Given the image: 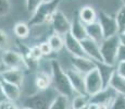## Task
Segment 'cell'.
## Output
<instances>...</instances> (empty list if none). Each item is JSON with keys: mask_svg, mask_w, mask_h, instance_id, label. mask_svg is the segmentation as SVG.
<instances>
[{"mask_svg": "<svg viewBox=\"0 0 125 109\" xmlns=\"http://www.w3.org/2000/svg\"><path fill=\"white\" fill-rule=\"evenodd\" d=\"M62 0H46L44 1L34 13H32L30 21H28V25L31 27H36V26H40L46 23H51L52 16H53L54 12L59 9L60 3Z\"/></svg>", "mask_w": 125, "mask_h": 109, "instance_id": "7a4b0ae2", "label": "cell"}, {"mask_svg": "<svg viewBox=\"0 0 125 109\" xmlns=\"http://www.w3.org/2000/svg\"><path fill=\"white\" fill-rule=\"evenodd\" d=\"M86 32H87L88 38L95 40L98 44H101V42L104 39L101 25H100V23L98 21L90 23V24H87L86 25Z\"/></svg>", "mask_w": 125, "mask_h": 109, "instance_id": "d6986e66", "label": "cell"}, {"mask_svg": "<svg viewBox=\"0 0 125 109\" xmlns=\"http://www.w3.org/2000/svg\"><path fill=\"white\" fill-rule=\"evenodd\" d=\"M78 18L83 22L85 25L97 21L98 19V13L91 6H83L78 11Z\"/></svg>", "mask_w": 125, "mask_h": 109, "instance_id": "ac0fdd59", "label": "cell"}, {"mask_svg": "<svg viewBox=\"0 0 125 109\" xmlns=\"http://www.w3.org/2000/svg\"><path fill=\"white\" fill-rule=\"evenodd\" d=\"M115 72H116L120 76H122L123 79H125V61L117 62L116 67H115Z\"/></svg>", "mask_w": 125, "mask_h": 109, "instance_id": "d6a6232c", "label": "cell"}, {"mask_svg": "<svg viewBox=\"0 0 125 109\" xmlns=\"http://www.w3.org/2000/svg\"><path fill=\"white\" fill-rule=\"evenodd\" d=\"M50 73H51L52 86L60 95L71 97L74 94V89L71 85V82L66 74V71L62 68L58 60L50 61Z\"/></svg>", "mask_w": 125, "mask_h": 109, "instance_id": "6da1fadb", "label": "cell"}, {"mask_svg": "<svg viewBox=\"0 0 125 109\" xmlns=\"http://www.w3.org/2000/svg\"><path fill=\"white\" fill-rule=\"evenodd\" d=\"M117 62L120 61H125V46L120 45L119 51H117Z\"/></svg>", "mask_w": 125, "mask_h": 109, "instance_id": "836d02e7", "label": "cell"}, {"mask_svg": "<svg viewBox=\"0 0 125 109\" xmlns=\"http://www.w3.org/2000/svg\"><path fill=\"white\" fill-rule=\"evenodd\" d=\"M115 19H116V22H117V24H119L120 32H122V30H123L125 26V4H123V6L119 9V11L116 12Z\"/></svg>", "mask_w": 125, "mask_h": 109, "instance_id": "4316f807", "label": "cell"}, {"mask_svg": "<svg viewBox=\"0 0 125 109\" xmlns=\"http://www.w3.org/2000/svg\"><path fill=\"white\" fill-rule=\"evenodd\" d=\"M11 11V2L10 0H0V18L6 16Z\"/></svg>", "mask_w": 125, "mask_h": 109, "instance_id": "f546056e", "label": "cell"}, {"mask_svg": "<svg viewBox=\"0 0 125 109\" xmlns=\"http://www.w3.org/2000/svg\"><path fill=\"white\" fill-rule=\"evenodd\" d=\"M81 43H82V47L84 49V52L88 58H90L95 62L102 61L101 52H100V44L90 39V38H86V39L81 40Z\"/></svg>", "mask_w": 125, "mask_h": 109, "instance_id": "9c48e42d", "label": "cell"}, {"mask_svg": "<svg viewBox=\"0 0 125 109\" xmlns=\"http://www.w3.org/2000/svg\"><path fill=\"white\" fill-rule=\"evenodd\" d=\"M21 109H33V108H31V107H27V106H23Z\"/></svg>", "mask_w": 125, "mask_h": 109, "instance_id": "60d3db41", "label": "cell"}, {"mask_svg": "<svg viewBox=\"0 0 125 109\" xmlns=\"http://www.w3.org/2000/svg\"><path fill=\"white\" fill-rule=\"evenodd\" d=\"M90 103V96L87 94H77V96L73 98L71 101L72 109H81L84 107H87Z\"/></svg>", "mask_w": 125, "mask_h": 109, "instance_id": "d4e9b609", "label": "cell"}, {"mask_svg": "<svg viewBox=\"0 0 125 109\" xmlns=\"http://www.w3.org/2000/svg\"><path fill=\"white\" fill-rule=\"evenodd\" d=\"M108 86L111 87L116 94H121V95L125 96V79L120 76L116 72H114V74L112 75Z\"/></svg>", "mask_w": 125, "mask_h": 109, "instance_id": "7402d4cb", "label": "cell"}, {"mask_svg": "<svg viewBox=\"0 0 125 109\" xmlns=\"http://www.w3.org/2000/svg\"><path fill=\"white\" fill-rule=\"evenodd\" d=\"M81 109H88V106H87V107H84V108H81Z\"/></svg>", "mask_w": 125, "mask_h": 109, "instance_id": "7bdbcfd3", "label": "cell"}, {"mask_svg": "<svg viewBox=\"0 0 125 109\" xmlns=\"http://www.w3.org/2000/svg\"><path fill=\"white\" fill-rule=\"evenodd\" d=\"M115 95H116V93H115L111 87L108 86V87H104L103 89H101L100 92H98L97 94L90 96V103L98 104V105L109 106Z\"/></svg>", "mask_w": 125, "mask_h": 109, "instance_id": "4fadbf2b", "label": "cell"}, {"mask_svg": "<svg viewBox=\"0 0 125 109\" xmlns=\"http://www.w3.org/2000/svg\"><path fill=\"white\" fill-rule=\"evenodd\" d=\"M1 80V79H0ZM2 87H3V92L6 98L8 101H16L21 97V86H18L15 84L9 83L3 80H1Z\"/></svg>", "mask_w": 125, "mask_h": 109, "instance_id": "e0dca14e", "label": "cell"}, {"mask_svg": "<svg viewBox=\"0 0 125 109\" xmlns=\"http://www.w3.org/2000/svg\"><path fill=\"white\" fill-rule=\"evenodd\" d=\"M47 42L49 43L53 52H60L64 48V36H61L57 33H53L48 37Z\"/></svg>", "mask_w": 125, "mask_h": 109, "instance_id": "603a6c76", "label": "cell"}, {"mask_svg": "<svg viewBox=\"0 0 125 109\" xmlns=\"http://www.w3.org/2000/svg\"><path fill=\"white\" fill-rule=\"evenodd\" d=\"M85 87H86V94L89 96H93L104 88L103 81L98 72L97 68L91 70L87 74H85Z\"/></svg>", "mask_w": 125, "mask_h": 109, "instance_id": "8992f818", "label": "cell"}, {"mask_svg": "<svg viewBox=\"0 0 125 109\" xmlns=\"http://www.w3.org/2000/svg\"><path fill=\"white\" fill-rule=\"evenodd\" d=\"M88 109H109V106H107V105H98V104L89 103V105H88Z\"/></svg>", "mask_w": 125, "mask_h": 109, "instance_id": "e575fe53", "label": "cell"}, {"mask_svg": "<svg viewBox=\"0 0 125 109\" xmlns=\"http://www.w3.org/2000/svg\"><path fill=\"white\" fill-rule=\"evenodd\" d=\"M50 24L52 26L53 33H57L61 36H65L66 34L70 33V30H71V21L59 9L54 12Z\"/></svg>", "mask_w": 125, "mask_h": 109, "instance_id": "52a82bcc", "label": "cell"}, {"mask_svg": "<svg viewBox=\"0 0 125 109\" xmlns=\"http://www.w3.org/2000/svg\"><path fill=\"white\" fill-rule=\"evenodd\" d=\"M44 1H46V0H25L26 10H27V12H30L31 14L34 13L36 11V9H37Z\"/></svg>", "mask_w": 125, "mask_h": 109, "instance_id": "f1b7e54d", "label": "cell"}, {"mask_svg": "<svg viewBox=\"0 0 125 109\" xmlns=\"http://www.w3.org/2000/svg\"><path fill=\"white\" fill-rule=\"evenodd\" d=\"M122 3H123V4H125V0H122Z\"/></svg>", "mask_w": 125, "mask_h": 109, "instance_id": "ee69618b", "label": "cell"}, {"mask_svg": "<svg viewBox=\"0 0 125 109\" xmlns=\"http://www.w3.org/2000/svg\"><path fill=\"white\" fill-rule=\"evenodd\" d=\"M119 39H120V43H121V45L125 46V33H123V32L119 33Z\"/></svg>", "mask_w": 125, "mask_h": 109, "instance_id": "74e56055", "label": "cell"}, {"mask_svg": "<svg viewBox=\"0 0 125 109\" xmlns=\"http://www.w3.org/2000/svg\"><path fill=\"white\" fill-rule=\"evenodd\" d=\"M52 85L51 73H48L46 71H38L35 77V86L39 91H45Z\"/></svg>", "mask_w": 125, "mask_h": 109, "instance_id": "ffe728a7", "label": "cell"}, {"mask_svg": "<svg viewBox=\"0 0 125 109\" xmlns=\"http://www.w3.org/2000/svg\"><path fill=\"white\" fill-rule=\"evenodd\" d=\"M122 32L125 33V26H124V28H123V30H122ZM120 33H121V32H120Z\"/></svg>", "mask_w": 125, "mask_h": 109, "instance_id": "b9f144b4", "label": "cell"}, {"mask_svg": "<svg viewBox=\"0 0 125 109\" xmlns=\"http://www.w3.org/2000/svg\"><path fill=\"white\" fill-rule=\"evenodd\" d=\"M3 68H4V67H3V64H2V63H1V62H0V74H1V72H2V71H3V70H4V69H3Z\"/></svg>", "mask_w": 125, "mask_h": 109, "instance_id": "ab89813d", "label": "cell"}, {"mask_svg": "<svg viewBox=\"0 0 125 109\" xmlns=\"http://www.w3.org/2000/svg\"><path fill=\"white\" fill-rule=\"evenodd\" d=\"M10 45V38L9 35L4 32L3 30L0 28V51H4L9 48Z\"/></svg>", "mask_w": 125, "mask_h": 109, "instance_id": "83f0119b", "label": "cell"}, {"mask_svg": "<svg viewBox=\"0 0 125 109\" xmlns=\"http://www.w3.org/2000/svg\"><path fill=\"white\" fill-rule=\"evenodd\" d=\"M6 109H21L14 104V101H6Z\"/></svg>", "mask_w": 125, "mask_h": 109, "instance_id": "8d00e7d4", "label": "cell"}, {"mask_svg": "<svg viewBox=\"0 0 125 109\" xmlns=\"http://www.w3.org/2000/svg\"><path fill=\"white\" fill-rule=\"evenodd\" d=\"M109 109H125V96L116 94L109 105Z\"/></svg>", "mask_w": 125, "mask_h": 109, "instance_id": "484cf974", "label": "cell"}, {"mask_svg": "<svg viewBox=\"0 0 125 109\" xmlns=\"http://www.w3.org/2000/svg\"><path fill=\"white\" fill-rule=\"evenodd\" d=\"M70 34L73 35L75 38H77L78 40H83V39L88 38L87 32H86V25L80 20L78 16H75V18L71 21Z\"/></svg>", "mask_w": 125, "mask_h": 109, "instance_id": "9a60e30c", "label": "cell"}, {"mask_svg": "<svg viewBox=\"0 0 125 109\" xmlns=\"http://www.w3.org/2000/svg\"><path fill=\"white\" fill-rule=\"evenodd\" d=\"M49 109H72L70 97L64 95H58L50 101Z\"/></svg>", "mask_w": 125, "mask_h": 109, "instance_id": "44dd1931", "label": "cell"}, {"mask_svg": "<svg viewBox=\"0 0 125 109\" xmlns=\"http://www.w3.org/2000/svg\"><path fill=\"white\" fill-rule=\"evenodd\" d=\"M97 21L101 25L104 38H109V37H112V36L119 35L120 27H119V24H117L115 16L111 15V14L107 13L104 11H99L98 12Z\"/></svg>", "mask_w": 125, "mask_h": 109, "instance_id": "277c9868", "label": "cell"}, {"mask_svg": "<svg viewBox=\"0 0 125 109\" xmlns=\"http://www.w3.org/2000/svg\"><path fill=\"white\" fill-rule=\"evenodd\" d=\"M66 74L69 76V80L71 82V85L74 89V93L76 94H86L85 87V74L77 71L73 67L71 69L65 70Z\"/></svg>", "mask_w": 125, "mask_h": 109, "instance_id": "ba28073f", "label": "cell"}, {"mask_svg": "<svg viewBox=\"0 0 125 109\" xmlns=\"http://www.w3.org/2000/svg\"><path fill=\"white\" fill-rule=\"evenodd\" d=\"M24 70L21 69H6L1 72L0 79L9 83L15 84L18 86H22L24 82Z\"/></svg>", "mask_w": 125, "mask_h": 109, "instance_id": "7c38bea8", "label": "cell"}, {"mask_svg": "<svg viewBox=\"0 0 125 109\" xmlns=\"http://www.w3.org/2000/svg\"><path fill=\"white\" fill-rule=\"evenodd\" d=\"M64 47H65V49L68 50L71 56H77V57L86 56L85 52H84L83 47H82L81 40H78L77 38H75L70 33L64 36Z\"/></svg>", "mask_w": 125, "mask_h": 109, "instance_id": "8fae6325", "label": "cell"}, {"mask_svg": "<svg viewBox=\"0 0 125 109\" xmlns=\"http://www.w3.org/2000/svg\"><path fill=\"white\" fill-rule=\"evenodd\" d=\"M39 47H40V50H42V56H50L52 54V49H51V47H50V45H49V43L46 40V42H42V43H40L39 44Z\"/></svg>", "mask_w": 125, "mask_h": 109, "instance_id": "1f68e13d", "label": "cell"}, {"mask_svg": "<svg viewBox=\"0 0 125 109\" xmlns=\"http://www.w3.org/2000/svg\"><path fill=\"white\" fill-rule=\"evenodd\" d=\"M1 63L6 69H21L26 70L25 60L20 51L16 50L7 49L2 51L1 55Z\"/></svg>", "mask_w": 125, "mask_h": 109, "instance_id": "5b68a950", "label": "cell"}, {"mask_svg": "<svg viewBox=\"0 0 125 109\" xmlns=\"http://www.w3.org/2000/svg\"><path fill=\"white\" fill-rule=\"evenodd\" d=\"M30 55H31V58H32L33 60L38 61V62H39L40 60H42V58L44 57V56H42V50H40L39 45H35V46H33V47H31Z\"/></svg>", "mask_w": 125, "mask_h": 109, "instance_id": "4dcf8cb0", "label": "cell"}, {"mask_svg": "<svg viewBox=\"0 0 125 109\" xmlns=\"http://www.w3.org/2000/svg\"><path fill=\"white\" fill-rule=\"evenodd\" d=\"M0 109H6V101L4 103H0Z\"/></svg>", "mask_w": 125, "mask_h": 109, "instance_id": "f35d334b", "label": "cell"}, {"mask_svg": "<svg viewBox=\"0 0 125 109\" xmlns=\"http://www.w3.org/2000/svg\"><path fill=\"white\" fill-rule=\"evenodd\" d=\"M120 45H121V43L119 39V35L104 38L100 44V52H101L102 62L115 67V64L117 63L116 59Z\"/></svg>", "mask_w": 125, "mask_h": 109, "instance_id": "3957f363", "label": "cell"}, {"mask_svg": "<svg viewBox=\"0 0 125 109\" xmlns=\"http://www.w3.org/2000/svg\"><path fill=\"white\" fill-rule=\"evenodd\" d=\"M4 101H8V100H7V98H6V95H4L3 87H2L1 80H0V103H4Z\"/></svg>", "mask_w": 125, "mask_h": 109, "instance_id": "d590c367", "label": "cell"}, {"mask_svg": "<svg viewBox=\"0 0 125 109\" xmlns=\"http://www.w3.org/2000/svg\"><path fill=\"white\" fill-rule=\"evenodd\" d=\"M96 68H97L98 72H99L100 76H101L103 81V85H104V87H108L110 80H111L112 75L115 72V67L114 65L107 64L102 61H99V62H96Z\"/></svg>", "mask_w": 125, "mask_h": 109, "instance_id": "2e32d148", "label": "cell"}, {"mask_svg": "<svg viewBox=\"0 0 125 109\" xmlns=\"http://www.w3.org/2000/svg\"><path fill=\"white\" fill-rule=\"evenodd\" d=\"M49 104L50 103H48L47 98L39 93L28 96L24 101V106H27L33 109H49Z\"/></svg>", "mask_w": 125, "mask_h": 109, "instance_id": "5bb4252c", "label": "cell"}, {"mask_svg": "<svg viewBox=\"0 0 125 109\" xmlns=\"http://www.w3.org/2000/svg\"><path fill=\"white\" fill-rule=\"evenodd\" d=\"M13 33L20 39H25L31 34V26L24 22H18L13 26Z\"/></svg>", "mask_w": 125, "mask_h": 109, "instance_id": "cb8c5ba5", "label": "cell"}, {"mask_svg": "<svg viewBox=\"0 0 125 109\" xmlns=\"http://www.w3.org/2000/svg\"><path fill=\"white\" fill-rule=\"evenodd\" d=\"M71 63L74 69L84 74H87L88 72H90L96 68V62L86 56H83V57L71 56Z\"/></svg>", "mask_w": 125, "mask_h": 109, "instance_id": "30bf717a", "label": "cell"}]
</instances>
